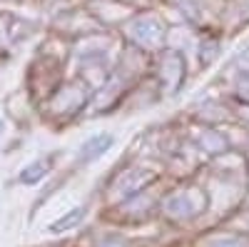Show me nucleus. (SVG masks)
Masks as SVG:
<instances>
[{"label": "nucleus", "mask_w": 249, "mask_h": 247, "mask_svg": "<svg viewBox=\"0 0 249 247\" xmlns=\"http://www.w3.org/2000/svg\"><path fill=\"white\" fill-rule=\"evenodd\" d=\"M110 145H112V137H110V135H97V137H92L88 145H82V160H95V157H100Z\"/></svg>", "instance_id": "obj_1"}, {"label": "nucleus", "mask_w": 249, "mask_h": 247, "mask_svg": "<svg viewBox=\"0 0 249 247\" xmlns=\"http://www.w3.org/2000/svg\"><path fill=\"white\" fill-rule=\"evenodd\" d=\"M82 208H75L68 217H62V220H57L55 225H53V232H60V230H70V228H75V225L80 222V217H82Z\"/></svg>", "instance_id": "obj_2"}]
</instances>
